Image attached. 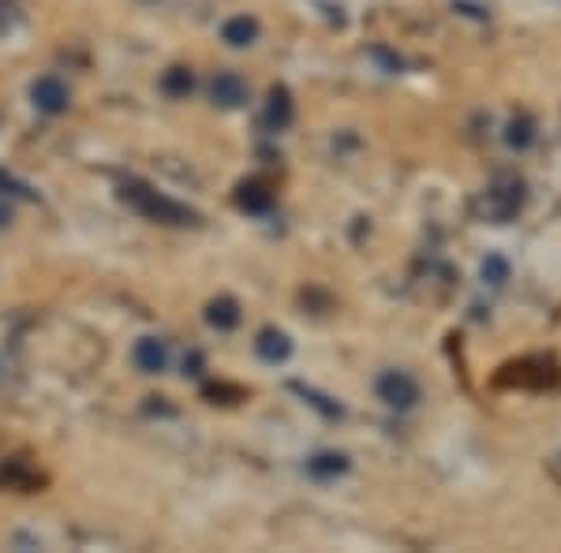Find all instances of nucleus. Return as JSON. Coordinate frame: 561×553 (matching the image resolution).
<instances>
[{
	"mask_svg": "<svg viewBox=\"0 0 561 553\" xmlns=\"http://www.w3.org/2000/svg\"><path fill=\"white\" fill-rule=\"evenodd\" d=\"M121 198L131 206L135 214H142L153 224H173V229H187V224L203 221V217H198L192 206H184V203H176V198L161 195L158 187L142 184V180H124V184H121Z\"/></svg>",
	"mask_w": 561,
	"mask_h": 553,
	"instance_id": "nucleus-1",
	"label": "nucleus"
},
{
	"mask_svg": "<svg viewBox=\"0 0 561 553\" xmlns=\"http://www.w3.org/2000/svg\"><path fill=\"white\" fill-rule=\"evenodd\" d=\"M0 486L8 489H20V494H34V489L45 486V475L26 460L12 457V460H0Z\"/></svg>",
	"mask_w": 561,
	"mask_h": 553,
	"instance_id": "nucleus-2",
	"label": "nucleus"
},
{
	"mask_svg": "<svg viewBox=\"0 0 561 553\" xmlns=\"http://www.w3.org/2000/svg\"><path fill=\"white\" fill-rule=\"evenodd\" d=\"M31 102H34V108H38V113H45V116H60V113L68 108L71 94H68V87L60 83L57 76H45V79H38V83L31 87Z\"/></svg>",
	"mask_w": 561,
	"mask_h": 553,
	"instance_id": "nucleus-3",
	"label": "nucleus"
},
{
	"mask_svg": "<svg viewBox=\"0 0 561 553\" xmlns=\"http://www.w3.org/2000/svg\"><path fill=\"white\" fill-rule=\"evenodd\" d=\"M210 97H214V105H221V108H240L248 102V87H243V79L237 71H217L210 83Z\"/></svg>",
	"mask_w": 561,
	"mask_h": 553,
	"instance_id": "nucleus-4",
	"label": "nucleus"
},
{
	"mask_svg": "<svg viewBox=\"0 0 561 553\" xmlns=\"http://www.w3.org/2000/svg\"><path fill=\"white\" fill-rule=\"evenodd\" d=\"M378 393H382V401L393 404V407H412L415 396H420V389H415V382L409 375L389 370V375H382V382H378Z\"/></svg>",
	"mask_w": 561,
	"mask_h": 553,
	"instance_id": "nucleus-5",
	"label": "nucleus"
},
{
	"mask_svg": "<svg viewBox=\"0 0 561 553\" xmlns=\"http://www.w3.org/2000/svg\"><path fill=\"white\" fill-rule=\"evenodd\" d=\"M135 367H139L142 375H161V370L169 367V348H165V341L142 337L139 344H135Z\"/></svg>",
	"mask_w": 561,
	"mask_h": 553,
	"instance_id": "nucleus-6",
	"label": "nucleus"
},
{
	"mask_svg": "<svg viewBox=\"0 0 561 553\" xmlns=\"http://www.w3.org/2000/svg\"><path fill=\"white\" fill-rule=\"evenodd\" d=\"M203 319H206V325H210V330L229 333V330H237V325H240V303H237V299H229V296L210 299V303H206Z\"/></svg>",
	"mask_w": 561,
	"mask_h": 553,
	"instance_id": "nucleus-7",
	"label": "nucleus"
},
{
	"mask_svg": "<svg viewBox=\"0 0 561 553\" xmlns=\"http://www.w3.org/2000/svg\"><path fill=\"white\" fill-rule=\"evenodd\" d=\"M237 206L243 214H266L270 206H274V195H270V187L259 184V180H243L237 187Z\"/></svg>",
	"mask_w": 561,
	"mask_h": 553,
	"instance_id": "nucleus-8",
	"label": "nucleus"
},
{
	"mask_svg": "<svg viewBox=\"0 0 561 553\" xmlns=\"http://www.w3.org/2000/svg\"><path fill=\"white\" fill-rule=\"evenodd\" d=\"M255 352L266 362H285L288 352H293V341H288L280 330H262L259 341H255Z\"/></svg>",
	"mask_w": 561,
	"mask_h": 553,
	"instance_id": "nucleus-9",
	"label": "nucleus"
},
{
	"mask_svg": "<svg viewBox=\"0 0 561 553\" xmlns=\"http://www.w3.org/2000/svg\"><path fill=\"white\" fill-rule=\"evenodd\" d=\"M288 120H293V97H288L285 87H274L266 102V124L280 131V128H288Z\"/></svg>",
	"mask_w": 561,
	"mask_h": 553,
	"instance_id": "nucleus-10",
	"label": "nucleus"
},
{
	"mask_svg": "<svg viewBox=\"0 0 561 553\" xmlns=\"http://www.w3.org/2000/svg\"><path fill=\"white\" fill-rule=\"evenodd\" d=\"M221 38L229 45H237V49H243V45H251L259 38V23L248 20V15H237V20H229L221 26Z\"/></svg>",
	"mask_w": 561,
	"mask_h": 553,
	"instance_id": "nucleus-11",
	"label": "nucleus"
},
{
	"mask_svg": "<svg viewBox=\"0 0 561 553\" xmlns=\"http://www.w3.org/2000/svg\"><path fill=\"white\" fill-rule=\"evenodd\" d=\"M195 90V71L192 68H169L161 76V94L165 97H187Z\"/></svg>",
	"mask_w": 561,
	"mask_h": 553,
	"instance_id": "nucleus-12",
	"label": "nucleus"
},
{
	"mask_svg": "<svg viewBox=\"0 0 561 553\" xmlns=\"http://www.w3.org/2000/svg\"><path fill=\"white\" fill-rule=\"evenodd\" d=\"M0 192L12 195V198H26V203H34V198H38V192H34V187L26 184V180L12 176L8 169H0Z\"/></svg>",
	"mask_w": 561,
	"mask_h": 553,
	"instance_id": "nucleus-13",
	"label": "nucleus"
},
{
	"mask_svg": "<svg viewBox=\"0 0 561 553\" xmlns=\"http://www.w3.org/2000/svg\"><path fill=\"white\" fill-rule=\"evenodd\" d=\"M337 471H345V457H333V452H325V457L311 460V475H337Z\"/></svg>",
	"mask_w": 561,
	"mask_h": 553,
	"instance_id": "nucleus-14",
	"label": "nucleus"
}]
</instances>
